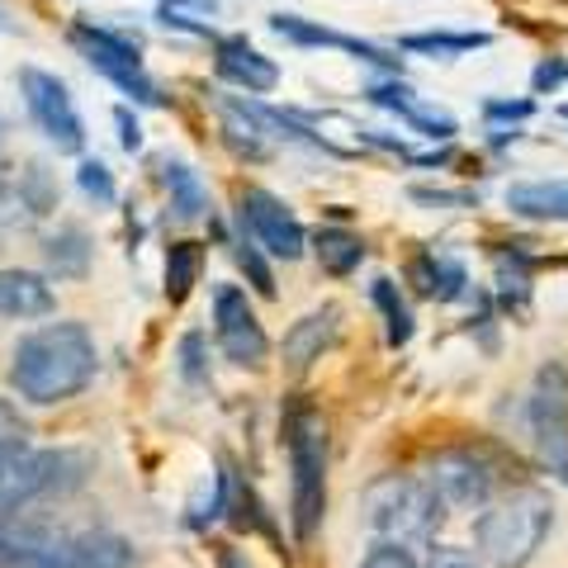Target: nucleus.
I'll list each match as a JSON object with an SVG mask.
<instances>
[{
  "label": "nucleus",
  "mask_w": 568,
  "mask_h": 568,
  "mask_svg": "<svg viewBox=\"0 0 568 568\" xmlns=\"http://www.w3.org/2000/svg\"><path fill=\"white\" fill-rule=\"evenodd\" d=\"M24 422H14V413L6 403H0V484H6V474L14 469V459H20L29 450V440H24Z\"/></svg>",
  "instance_id": "obj_33"
},
{
  "label": "nucleus",
  "mask_w": 568,
  "mask_h": 568,
  "mask_svg": "<svg viewBox=\"0 0 568 568\" xmlns=\"http://www.w3.org/2000/svg\"><path fill=\"white\" fill-rule=\"evenodd\" d=\"M233 261L242 265V275H246V284L261 294V298H275V271H271V256L261 252V246L252 242V237H237L233 242Z\"/></svg>",
  "instance_id": "obj_29"
},
{
  "label": "nucleus",
  "mask_w": 568,
  "mask_h": 568,
  "mask_svg": "<svg viewBox=\"0 0 568 568\" xmlns=\"http://www.w3.org/2000/svg\"><path fill=\"white\" fill-rule=\"evenodd\" d=\"M313 256L317 265L332 275V280H346L361 271V261L369 256V246L361 233H351V227H317L313 233Z\"/></svg>",
  "instance_id": "obj_20"
},
{
  "label": "nucleus",
  "mask_w": 568,
  "mask_h": 568,
  "mask_svg": "<svg viewBox=\"0 0 568 568\" xmlns=\"http://www.w3.org/2000/svg\"><path fill=\"white\" fill-rule=\"evenodd\" d=\"M204 271V246L200 242H171L166 246V298L171 304H185L200 284Z\"/></svg>",
  "instance_id": "obj_26"
},
{
  "label": "nucleus",
  "mask_w": 568,
  "mask_h": 568,
  "mask_svg": "<svg viewBox=\"0 0 568 568\" xmlns=\"http://www.w3.org/2000/svg\"><path fill=\"white\" fill-rule=\"evenodd\" d=\"M114 129H119V148L123 152H142V123H138V114L129 110V104H119L114 110Z\"/></svg>",
  "instance_id": "obj_40"
},
{
  "label": "nucleus",
  "mask_w": 568,
  "mask_h": 568,
  "mask_svg": "<svg viewBox=\"0 0 568 568\" xmlns=\"http://www.w3.org/2000/svg\"><path fill=\"white\" fill-rule=\"evenodd\" d=\"M365 100L375 104V110H388V114H398V119H403L422 95H417L403 77H379V81H369V85H365Z\"/></svg>",
  "instance_id": "obj_30"
},
{
  "label": "nucleus",
  "mask_w": 568,
  "mask_h": 568,
  "mask_svg": "<svg viewBox=\"0 0 568 568\" xmlns=\"http://www.w3.org/2000/svg\"><path fill=\"white\" fill-rule=\"evenodd\" d=\"M0 138H6V119H0Z\"/></svg>",
  "instance_id": "obj_45"
},
{
  "label": "nucleus",
  "mask_w": 568,
  "mask_h": 568,
  "mask_svg": "<svg viewBox=\"0 0 568 568\" xmlns=\"http://www.w3.org/2000/svg\"><path fill=\"white\" fill-rule=\"evenodd\" d=\"M407 275L417 280V290L426 298H440V304H455V298L469 294V271L455 256H440V252H417Z\"/></svg>",
  "instance_id": "obj_19"
},
{
  "label": "nucleus",
  "mask_w": 568,
  "mask_h": 568,
  "mask_svg": "<svg viewBox=\"0 0 568 568\" xmlns=\"http://www.w3.org/2000/svg\"><path fill=\"white\" fill-rule=\"evenodd\" d=\"M39 252H43L48 280H85L95 261V242L81 223H58L39 237Z\"/></svg>",
  "instance_id": "obj_14"
},
{
  "label": "nucleus",
  "mask_w": 568,
  "mask_h": 568,
  "mask_svg": "<svg viewBox=\"0 0 568 568\" xmlns=\"http://www.w3.org/2000/svg\"><path fill=\"white\" fill-rule=\"evenodd\" d=\"M219 568H246V559L237 555L233 545H219Z\"/></svg>",
  "instance_id": "obj_42"
},
{
  "label": "nucleus",
  "mask_w": 568,
  "mask_h": 568,
  "mask_svg": "<svg viewBox=\"0 0 568 568\" xmlns=\"http://www.w3.org/2000/svg\"><path fill=\"white\" fill-rule=\"evenodd\" d=\"M526 422H530V446H536L545 474L568 488V369L564 365H545L536 375Z\"/></svg>",
  "instance_id": "obj_7"
},
{
  "label": "nucleus",
  "mask_w": 568,
  "mask_h": 568,
  "mask_svg": "<svg viewBox=\"0 0 568 568\" xmlns=\"http://www.w3.org/2000/svg\"><path fill=\"white\" fill-rule=\"evenodd\" d=\"M48 540H58V530H52L48 521L29 517V511H0V568L20 564L24 555L43 549Z\"/></svg>",
  "instance_id": "obj_22"
},
{
  "label": "nucleus",
  "mask_w": 568,
  "mask_h": 568,
  "mask_svg": "<svg viewBox=\"0 0 568 568\" xmlns=\"http://www.w3.org/2000/svg\"><path fill=\"white\" fill-rule=\"evenodd\" d=\"M213 71L237 85L246 95H271L280 85V67L275 58H265L261 48H252L242 33H227V39H213Z\"/></svg>",
  "instance_id": "obj_13"
},
{
  "label": "nucleus",
  "mask_w": 568,
  "mask_h": 568,
  "mask_svg": "<svg viewBox=\"0 0 568 568\" xmlns=\"http://www.w3.org/2000/svg\"><path fill=\"white\" fill-rule=\"evenodd\" d=\"M85 474H91V455L81 450H24L0 484V511H29L39 497H67L85 484Z\"/></svg>",
  "instance_id": "obj_6"
},
{
  "label": "nucleus",
  "mask_w": 568,
  "mask_h": 568,
  "mask_svg": "<svg viewBox=\"0 0 568 568\" xmlns=\"http://www.w3.org/2000/svg\"><path fill=\"white\" fill-rule=\"evenodd\" d=\"M426 484L446 507H488L503 488V465L484 446H446L426 465Z\"/></svg>",
  "instance_id": "obj_8"
},
{
  "label": "nucleus",
  "mask_w": 568,
  "mask_h": 568,
  "mask_svg": "<svg viewBox=\"0 0 568 568\" xmlns=\"http://www.w3.org/2000/svg\"><path fill=\"white\" fill-rule=\"evenodd\" d=\"M162 6H194V10H219V0H162Z\"/></svg>",
  "instance_id": "obj_44"
},
{
  "label": "nucleus",
  "mask_w": 568,
  "mask_h": 568,
  "mask_svg": "<svg viewBox=\"0 0 568 568\" xmlns=\"http://www.w3.org/2000/svg\"><path fill=\"white\" fill-rule=\"evenodd\" d=\"M100 346L85 323H43L10 355V388L33 407H58L91 388Z\"/></svg>",
  "instance_id": "obj_1"
},
{
  "label": "nucleus",
  "mask_w": 568,
  "mask_h": 568,
  "mask_svg": "<svg viewBox=\"0 0 568 568\" xmlns=\"http://www.w3.org/2000/svg\"><path fill=\"white\" fill-rule=\"evenodd\" d=\"M530 114H536V100H530V95H517V100L488 95L484 100V119L493 123V129H517V123H526Z\"/></svg>",
  "instance_id": "obj_34"
},
{
  "label": "nucleus",
  "mask_w": 568,
  "mask_h": 568,
  "mask_svg": "<svg viewBox=\"0 0 568 568\" xmlns=\"http://www.w3.org/2000/svg\"><path fill=\"white\" fill-rule=\"evenodd\" d=\"M488 43H493V33L484 29H426V33H403L398 39L403 52H422V58H440V62H455Z\"/></svg>",
  "instance_id": "obj_21"
},
{
  "label": "nucleus",
  "mask_w": 568,
  "mask_h": 568,
  "mask_svg": "<svg viewBox=\"0 0 568 568\" xmlns=\"http://www.w3.org/2000/svg\"><path fill=\"white\" fill-rule=\"evenodd\" d=\"M20 227H33V219H29V209H24L20 181H10V175L0 171V242L14 237Z\"/></svg>",
  "instance_id": "obj_32"
},
{
  "label": "nucleus",
  "mask_w": 568,
  "mask_h": 568,
  "mask_svg": "<svg viewBox=\"0 0 568 568\" xmlns=\"http://www.w3.org/2000/svg\"><path fill=\"white\" fill-rule=\"evenodd\" d=\"M426 568H484V564L465 555V549H432V564Z\"/></svg>",
  "instance_id": "obj_41"
},
{
  "label": "nucleus",
  "mask_w": 568,
  "mask_h": 568,
  "mask_svg": "<svg viewBox=\"0 0 568 568\" xmlns=\"http://www.w3.org/2000/svg\"><path fill=\"white\" fill-rule=\"evenodd\" d=\"M237 223H242V233L275 261H298L308 252V227L298 223V213L284 204L275 190H261V185L237 190Z\"/></svg>",
  "instance_id": "obj_10"
},
{
  "label": "nucleus",
  "mask_w": 568,
  "mask_h": 568,
  "mask_svg": "<svg viewBox=\"0 0 568 568\" xmlns=\"http://www.w3.org/2000/svg\"><path fill=\"white\" fill-rule=\"evenodd\" d=\"M213 342H219L223 361L237 369H261L271 361V336H265L242 284H213Z\"/></svg>",
  "instance_id": "obj_11"
},
{
  "label": "nucleus",
  "mask_w": 568,
  "mask_h": 568,
  "mask_svg": "<svg viewBox=\"0 0 568 568\" xmlns=\"http://www.w3.org/2000/svg\"><path fill=\"white\" fill-rule=\"evenodd\" d=\"M20 194H24V209H29V219L39 223V219H48L52 209H58V181H52V171L43 166V162H29L20 175Z\"/></svg>",
  "instance_id": "obj_27"
},
{
  "label": "nucleus",
  "mask_w": 568,
  "mask_h": 568,
  "mask_svg": "<svg viewBox=\"0 0 568 568\" xmlns=\"http://www.w3.org/2000/svg\"><path fill=\"white\" fill-rule=\"evenodd\" d=\"M156 171H162V185H166V200H171V219L175 223L204 219L209 213V190L200 181V171H194L190 162H181V156H162Z\"/></svg>",
  "instance_id": "obj_18"
},
{
  "label": "nucleus",
  "mask_w": 568,
  "mask_h": 568,
  "mask_svg": "<svg viewBox=\"0 0 568 568\" xmlns=\"http://www.w3.org/2000/svg\"><path fill=\"white\" fill-rule=\"evenodd\" d=\"M271 33H280L284 43H294V48H336V52H351L355 62H365V67H375L384 71V77H403V58L394 48H379V43H369V39H351V33H336L327 24H317V20H304V14H271Z\"/></svg>",
  "instance_id": "obj_12"
},
{
  "label": "nucleus",
  "mask_w": 568,
  "mask_h": 568,
  "mask_svg": "<svg viewBox=\"0 0 568 568\" xmlns=\"http://www.w3.org/2000/svg\"><path fill=\"white\" fill-rule=\"evenodd\" d=\"M369 304L379 308L384 317V336H388V346H407L413 342V308H407V298L403 290L388 275H375L369 280Z\"/></svg>",
  "instance_id": "obj_24"
},
{
  "label": "nucleus",
  "mask_w": 568,
  "mask_h": 568,
  "mask_svg": "<svg viewBox=\"0 0 568 568\" xmlns=\"http://www.w3.org/2000/svg\"><path fill=\"white\" fill-rule=\"evenodd\" d=\"M20 95H24L33 129H39L52 148L67 152V156L85 152V119H81L62 77H52L43 67H20Z\"/></svg>",
  "instance_id": "obj_9"
},
{
  "label": "nucleus",
  "mask_w": 568,
  "mask_h": 568,
  "mask_svg": "<svg viewBox=\"0 0 568 568\" xmlns=\"http://www.w3.org/2000/svg\"><path fill=\"white\" fill-rule=\"evenodd\" d=\"M511 219L526 223H568V181H517L507 185Z\"/></svg>",
  "instance_id": "obj_17"
},
{
  "label": "nucleus",
  "mask_w": 568,
  "mask_h": 568,
  "mask_svg": "<svg viewBox=\"0 0 568 568\" xmlns=\"http://www.w3.org/2000/svg\"><path fill=\"white\" fill-rule=\"evenodd\" d=\"M58 308V294H52L48 275L39 271H20V265H0V317H48Z\"/></svg>",
  "instance_id": "obj_16"
},
{
  "label": "nucleus",
  "mask_w": 568,
  "mask_h": 568,
  "mask_svg": "<svg viewBox=\"0 0 568 568\" xmlns=\"http://www.w3.org/2000/svg\"><path fill=\"white\" fill-rule=\"evenodd\" d=\"M336 336H342V308H336V304H323V308L304 313L290 332H284L280 355H284V365H290V369H308L317 355H323V351L336 342Z\"/></svg>",
  "instance_id": "obj_15"
},
{
  "label": "nucleus",
  "mask_w": 568,
  "mask_h": 568,
  "mask_svg": "<svg viewBox=\"0 0 568 568\" xmlns=\"http://www.w3.org/2000/svg\"><path fill=\"white\" fill-rule=\"evenodd\" d=\"M284 450H290V521L298 540H313L327 511V426L308 403H294L284 413Z\"/></svg>",
  "instance_id": "obj_3"
},
{
  "label": "nucleus",
  "mask_w": 568,
  "mask_h": 568,
  "mask_svg": "<svg viewBox=\"0 0 568 568\" xmlns=\"http://www.w3.org/2000/svg\"><path fill=\"white\" fill-rule=\"evenodd\" d=\"M403 123L413 129L417 138H432V142H455V133H459V119L450 114V110H440V104H426V100H417L413 110L403 114Z\"/></svg>",
  "instance_id": "obj_28"
},
{
  "label": "nucleus",
  "mask_w": 568,
  "mask_h": 568,
  "mask_svg": "<svg viewBox=\"0 0 568 568\" xmlns=\"http://www.w3.org/2000/svg\"><path fill=\"white\" fill-rule=\"evenodd\" d=\"M71 549H77V568H133V545L114 530H85L71 540Z\"/></svg>",
  "instance_id": "obj_25"
},
{
  "label": "nucleus",
  "mask_w": 568,
  "mask_h": 568,
  "mask_svg": "<svg viewBox=\"0 0 568 568\" xmlns=\"http://www.w3.org/2000/svg\"><path fill=\"white\" fill-rule=\"evenodd\" d=\"M181 369L190 384H204V336L200 332H185L181 342Z\"/></svg>",
  "instance_id": "obj_39"
},
{
  "label": "nucleus",
  "mask_w": 568,
  "mask_h": 568,
  "mask_svg": "<svg viewBox=\"0 0 568 568\" xmlns=\"http://www.w3.org/2000/svg\"><path fill=\"white\" fill-rule=\"evenodd\" d=\"M497 304L507 313H526L530 304V252L526 242H511L507 252H497V275H493Z\"/></svg>",
  "instance_id": "obj_23"
},
{
  "label": "nucleus",
  "mask_w": 568,
  "mask_h": 568,
  "mask_svg": "<svg viewBox=\"0 0 568 568\" xmlns=\"http://www.w3.org/2000/svg\"><path fill=\"white\" fill-rule=\"evenodd\" d=\"M365 521L394 545H426L446 521V503L426 474H384L365 488Z\"/></svg>",
  "instance_id": "obj_4"
},
{
  "label": "nucleus",
  "mask_w": 568,
  "mask_h": 568,
  "mask_svg": "<svg viewBox=\"0 0 568 568\" xmlns=\"http://www.w3.org/2000/svg\"><path fill=\"white\" fill-rule=\"evenodd\" d=\"M10 568H77V549H71V540H48L43 549H33V555H24L20 564Z\"/></svg>",
  "instance_id": "obj_35"
},
{
  "label": "nucleus",
  "mask_w": 568,
  "mask_h": 568,
  "mask_svg": "<svg viewBox=\"0 0 568 568\" xmlns=\"http://www.w3.org/2000/svg\"><path fill=\"white\" fill-rule=\"evenodd\" d=\"M488 133H493V138H488L493 148H507V142H517V138H521V129H488Z\"/></svg>",
  "instance_id": "obj_43"
},
{
  "label": "nucleus",
  "mask_w": 568,
  "mask_h": 568,
  "mask_svg": "<svg viewBox=\"0 0 568 568\" xmlns=\"http://www.w3.org/2000/svg\"><path fill=\"white\" fill-rule=\"evenodd\" d=\"M77 185L85 200H95V204H114L119 200V185H114V171L100 162V156H81V166H77Z\"/></svg>",
  "instance_id": "obj_31"
},
{
  "label": "nucleus",
  "mask_w": 568,
  "mask_h": 568,
  "mask_svg": "<svg viewBox=\"0 0 568 568\" xmlns=\"http://www.w3.org/2000/svg\"><path fill=\"white\" fill-rule=\"evenodd\" d=\"M559 85H568V58L536 62V71H530V91H536V95H555Z\"/></svg>",
  "instance_id": "obj_38"
},
{
  "label": "nucleus",
  "mask_w": 568,
  "mask_h": 568,
  "mask_svg": "<svg viewBox=\"0 0 568 568\" xmlns=\"http://www.w3.org/2000/svg\"><path fill=\"white\" fill-rule=\"evenodd\" d=\"M67 43L77 48L104 81L119 85V91L129 95L133 104H152V110H156V104H166L162 85H156L148 77V67H142V43L133 39V33L110 29V24H95L91 14H81V20H71Z\"/></svg>",
  "instance_id": "obj_5"
},
{
  "label": "nucleus",
  "mask_w": 568,
  "mask_h": 568,
  "mask_svg": "<svg viewBox=\"0 0 568 568\" xmlns=\"http://www.w3.org/2000/svg\"><path fill=\"white\" fill-rule=\"evenodd\" d=\"M555 526V503L536 484H521L503 497H493L484 517L474 521V545L478 559L488 568H526L540 555V545Z\"/></svg>",
  "instance_id": "obj_2"
},
{
  "label": "nucleus",
  "mask_w": 568,
  "mask_h": 568,
  "mask_svg": "<svg viewBox=\"0 0 568 568\" xmlns=\"http://www.w3.org/2000/svg\"><path fill=\"white\" fill-rule=\"evenodd\" d=\"M413 204H426V209H478V194L469 190H426V185H413Z\"/></svg>",
  "instance_id": "obj_36"
},
{
  "label": "nucleus",
  "mask_w": 568,
  "mask_h": 568,
  "mask_svg": "<svg viewBox=\"0 0 568 568\" xmlns=\"http://www.w3.org/2000/svg\"><path fill=\"white\" fill-rule=\"evenodd\" d=\"M361 568H422L417 559H413V549L407 545H394V540H379L369 555L361 559Z\"/></svg>",
  "instance_id": "obj_37"
}]
</instances>
